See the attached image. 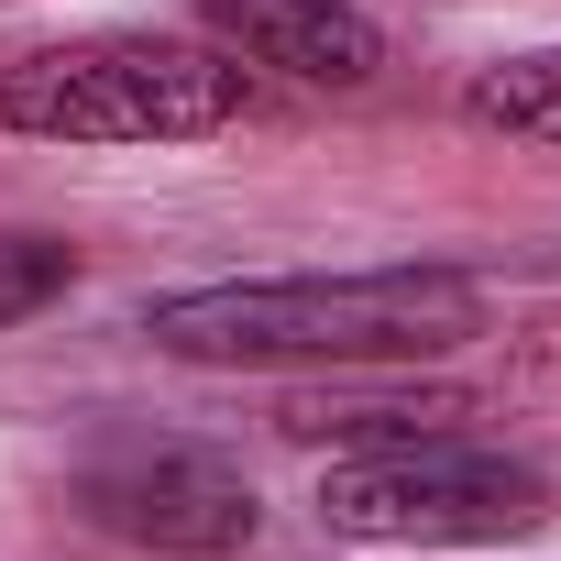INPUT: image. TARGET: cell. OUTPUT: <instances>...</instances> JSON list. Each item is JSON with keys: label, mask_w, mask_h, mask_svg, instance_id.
Wrapping results in <instances>:
<instances>
[{"label": "cell", "mask_w": 561, "mask_h": 561, "mask_svg": "<svg viewBox=\"0 0 561 561\" xmlns=\"http://www.w3.org/2000/svg\"><path fill=\"white\" fill-rule=\"evenodd\" d=\"M484 331V287L462 264H364V275H231L176 287L144 309V342L176 364H320V375H386L462 353Z\"/></svg>", "instance_id": "1"}, {"label": "cell", "mask_w": 561, "mask_h": 561, "mask_svg": "<svg viewBox=\"0 0 561 561\" xmlns=\"http://www.w3.org/2000/svg\"><path fill=\"white\" fill-rule=\"evenodd\" d=\"M320 528L364 550H506L550 528V473L451 430V440H397V451H342L320 473Z\"/></svg>", "instance_id": "3"}, {"label": "cell", "mask_w": 561, "mask_h": 561, "mask_svg": "<svg viewBox=\"0 0 561 561\" xmlns=\"http://www.w3.org/2000/svg\"><path fill=\"white\" fill-rule=\"evenodd\" d=\"M67 287H78V253H67L56 231H0V331L45 320Z\"/></svg>", "instance_id": "8"}, {"label": "cell", "mask_w": 561, "mask_h": 561, "mask_svg": "<svg viewBox=\"0 0 561 561\" xmlns=\"http://www.w3.org/2000/svg\"><path fill=\"white\" fill-rule=\"evenodd\" d=\"M506 397L561 408V309H528V320L506 331Z\"/></svg>", "instance_id": "9"}, {"label": "cell", "mask_w": 561, "mask_h": 561, "mask_svg": "<svg viewBox=\"0 0 561 561\" xmlns=\"http://www.w3.org/2000/svg\"><path fill=\"white\" fill-rule=\"evenodd\" d=\"M275 430H287L298 451H397V440H451V430H473V397L462 386H353V375H331V386H298V397H275Z\"/></svg>", "instance_id": "6"}, {"label": "cell", "mask_w": 561, "mask_h": 561, "mask_svg": "<svg viewBox=\"0 0 561 561\" xmlns=\"http://www.w3.org/2000/svg\"><path fill=\"white\" fill-rule=\"evenodd\" d=\"M242 111V67L187 34H78L0 67V133L23 144H198Z\"/></svg>", "instance_id": "2"}, {"label": "cell", "mask_w": 561, "mask_h": 561, "mask_svg": "<svg viewBox=\"0 0 561 561\" xmlns=\"http://www.w3.org/2000/svg\"><path fill=\"white\" fill-rule=\"evenodd\" d=\"M67 495H78L89 528H111L133 550H165V561H231L264 528L242 462L209 451V440H176V430H111V440H89L67 462Z\"/></svg>", "instance_id": "4"}, {"label": "cell", "mask_w": 561, "mask_h": 561, "mask_svg": "<svg viewBox=\"0 0 561 561\" xmlns=\"http://www.w3.org/2000/svg\"><path fill=\"white\" fill-rule=\"evenodd\" d=\"M198 12L242 67H275L298 89H364L386 67V23L364 0H198Z\"/></svg>", "instance_id": "5"}, {"label": "cell", "mask_w": 561, "mask_h": 561, "mask_svg": "<svg viewBox=\"0 0 561 561\" xmlns=\"http://www.w3.org/2000/svg\"><path fill=\"white\" fill-rule=\"evenodd\" d=\"M462 122L473 133H506V144H561V45L473 67L462 78Z\"/></svg>", "instance_id": "7"}]
</instances>
